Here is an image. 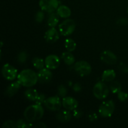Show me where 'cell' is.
Segmentation results:
<instances>
[{
  "label": "cell",
  "mask_w": 128,
  "mask_h": 128,
  "mask_svg": "<svg viewBox=\"0 0 128 128\" xmlns=\"http://www.w3.org/2000/svg\"><path fill=\"white\" fill-rule=\"evenodd\" d=\"M18 81L20 82L21 86L24 87H32L34 86L38 81V74L31 70H22L18 75Z\"/></svg>",
  "instance_id": "1"
},
{
  "label": "cell",
  "mask_w": 128,
  "mask_h": 128,
  "mask_svg": "<svg viewBox=\"0 0 128 128\" xmlns=\"http://www.w3.org/2000/svg\"><path fill=\"white\" fill-rule=\"evenodd\" d=\"M44 115V109L42 105L35 104L28 106L24 111L25 120L30 122H33L41 120Z\"/></svg>",
  "instance_id": "2"
},
{
  "label": "cell",
  "mask_w": 128,
  "mask_h": 128,
  "mask_svg": "<svg viewBox=\"0 0 128 128\" xmlns=\"http://www.w3.org/2000/svg\"><path fill=\"white\" fill-rule=\"evenodd\" d=\"M93 94L98 100H104L108 96L110 88L102 82H98L93 88Z\"/></svg>",
  "instance_id": "3"
},
{
  "label": "cell",
  "mask_w": 128,
  "mask_h": 128,
  "mask_svg": "<svg viewBox=\"0 0 128 128\" xmlns=\"http://www.w3.org/2000/svg\"><path fill=\"white\" fill-rule=\"evenodd\" d=\"M76 23L71 19H67L59 26V31L62 36H67L71 35L74 31Z\"/></svg>",
  "instance_id": "4"
},
{
  "label": "cell",
  "mask_w": 128,
  "mask_h": 128,
  "mask_svg": "<svg viewBox=\"0 0 128 128\" xmlns=\"http://www.w3.org/2000/svg\"><path fill=\"white\" fill-rule=\"evenodd\" d=\"M115 110V105L113 101L108 100L104 101L100 105L99 108V113L102 117L110 118L114 113Z\"/></svg>",
  "instance_id": "5"
},
{
  "label": "cell",
  "mask_w": 128,
  "mask_h": 128,
  "mask_svg": "<svg viewBox=\"0 0 128 128\" xmlns=\"http://www.w3.org/2000/svg\"><path fill=\"white\" fill-rule=\"evenodd\" d=\"M74 70L76 73L81 76H86L91 72V66L87 61H80L76 62Z\"/></svg>",
  "instance_id": "6"
},
{
  "label": "cell",
  "mask_w": 128,
  "mask_h": 128,
  "mask_svg": "<svg viewBox=\"0 0 128 128\" xmlns=\"http://www.w3.org/2000/svg\"><path fill=\"white\" fill-rule=\"evenodd\" d=\"M39 5L42 11L51 13L57 10L59 1L58 0H40Z\"/></svg>",
  "instance_id": "7"
},
{
  "label": "cell",
  "mask_w": 128,
  "mask_h": 128,
  "mask_svg": "<svg viewBox=\"0 0 128 128\" xmlns=\"http://www.w3.org/2000/svg\"><path fill=\"white\" fill-rule=\"evenodd\" d=\"M2 75L6 80L8 81H12L15 80L18 74V71L14 66L6 63L3 65L1 70Z\"/></svg>",
  "instance_id": "8"
},
{
  "label": "cell",
  "mask_w": 128,
  "mask_h": 128,
  "mask_svg": "<svg viewBox=\"0 0 128 128\" xmlns=\"http://www.w3.org/2000/svg\"><path fill=\"white\" fill-rule=\"evenodd\" d=\"M61 102L60 98L57 96H52L46 99L44 104L48 110L52 111H59L61 107Z\"/></svg>",
  "instance_id": "9"
},
{
  "label": "cell",
  "mask_w": 128,
  "mask_h": 128,
  "mask_svg": "<svg viewBox=\"0 0 128 128\" xmlns=\"http://www.w3.org/2000/svg\"><path fill=\"white\" fill-rule=\"evenodd\" d=\"M100 59L104 62L110 65L115 64L118 61L117 56L112 51L109 50L102 51L100 55Z\"/></svg>",
  "instance_id": "10"
},
{
  "label": "cell",
  "mask_w": 128,
  "mask_h": 128,
  "mask_svg": "<svg viewBox=\"0 0 128 128\" xmlns=\"http://www.w3.org/2000/svg\"><path fill=\"white\" fill-rule=\"evenodd\" d=\"M45 66L50 70H55L60 65V59L58 56L50 54L45 59Z\"/></svg>",
  "instance_id": "11"
},
{
  "label": "cell",
  "mask_w": 128,
  "mask_h": 128,
  "mask_svg": "<svg viewBox=\"0 0 128 128\" xmlns=\"http://www.w3.org/2000/svg\"><path fill=\"white\" fill-rule=\"evenodd\" d=\"M38 82L41 84H46L50 82L52 78V74L50 69L42 68L38 72Z\"/></svg>",
  "instance_id": "12"
},
{
  "label": "cell",
  "mask_w": 128,
  "mask_h": 128,
  "mask_svg": "<svg viewBox=\"0 0 128 128\" xmlns=\"http://www.w3.org/2000/svg\"><path fill=\"white\" fill-rule=\"evenodd\" d=\"M59 32L54 27H51L46 31L44 34V39L49 43H53L59 40Z\"/></svg>",
  "instance_id": "13"
},
{
  "label": "cell",
  "mask_w": 128,
  "mask_h": 128,
  "mask_svg": "<svg viewBox=\"0 0 128 128\" xmlns=\"http://www.w3.org/2000/svg\"><path fill=\"white\" fill-rule=\"evenodd\" d=\"M62 104L66 110L69 111H73L78 106V102L72 97H64L62 101Z\"/></svg>",
  "instance_id": "14"
},
{
  "label": "cell",
  "mask_w": 128,
  "mask_h": 128,
  "mask_svg": "<svg viewBox=\"0 0 128 128\" xmlns=\"http://www.w3.org/2000/svg\"><path fill=\"white\" fill-rule=\"evenodd\" d=\"M20 87H21V84L18 81L12 82L6 89L4 94L8 97H12L17 93L18 91L20 90Z\"/></svg>",
  "instance_id": "15"
},
{
  "label": "cell",
  "mask_w": 128,
  "mask_h": 128,
  "mask_svg": "<svg viewBox=\"0 0 128 128\" xmlns=\"http://www.w3.org/2000/svg\"><path fill=\"white\" fill-rule=\"evenodd\" d=\"M56 118L60 122H67L71 120V114L69 110H60L56 114Z\"/></svg>",
  "instance_id": "16"
},
{
  "label": "cell",
  "mask_w": 128,
  "mask_h": 128,
  "mask_svg": "<svg viewBox=\"0 0 128 128\" xmlns=\"http://www.w3.org/2000/svg\"><path fill=\"white\" fill-rule=\"evenodd\" d=\"M57 14L62 18H68L71 14V11L68 6L65 5L60 6L57 9Z\"/></svg>",
  "instance_id": "17"
},
{
  "label": "cell",
  "mask_w": 128,
  "mask_h": 128,
  "mask_svg": "<svg viewBox=\"0 0 128 128\" xmlns=\"http://www.w3.org/2000/svg\"><path fill=\"white\" fill-rule=\"evenodd\" d=\"M116 78V72L112 70H105L102 74V80L105 82H111Z\"/></svg>",
  "instance_id": "18"
},
{
  "label": "cell",
  "mask_w": 128,
  "mask_h": 128,
  "mask_svg": "<svg viewBox=\"0 0 128 128\" xmlns=\"http://www.w3.org/2000/svg\"><path fill=\"white\" fill-rule=\"evenodd\" d=\"M39 92L34 89H28L25 91L24 96L30 101H35L39 96Z\"/></svg>",
  "instance_id": "19"
},
{
  "label": "cell",
  "mask_w": 128,
  "mask_h": 128,
  "mask_svg": "<svg viewBox=\"0 0 128 128\" xmlns=\"http://www.w3.org/2000/svg\"><path fill=\"white\" fill-rule=\"evenodd\" d=\"M59 17H60V16L58 14L57 12L55 13V12H52L50 13L47 21L48 26L51 28L55 27L59 22V21H60Z\"/></svg>",
  "instance_id": "20"
},
{
  "label": "cell",
  "mask_w": 128,
  "mask_h": 128,
  "mask_svg": "<svg viewBox=\"0 0 128 128\" xmlns=\"http://www.w3.org/2000/svg\"><path fill=\"white\" fill-rule=\"evenodd\" d=\"M61 58L67 65H72L75 62L74 56L70 51L62 52L61 54Z\"/></svg>",
  "instance_id": "21"
},
{
  "label": "cell",
  "mask_w": 128,
  "mask_h": 128,
  "mask_svg": "<svg viewBox=\"0 0 128 128\" xmlns=\"http://www.w3.org/2000/svg\"><path fill=\"white\" fill-rule=\"evenodd\" d=\"M64 46L68 51L72 52L76 48V43L71 38H66L64 41Z\"/></svg>",
  "instance_id": "22"
},
{
  "label": "cell",
  "mask_w": 128,
  "mask_h": 128,
  "mask_svg": "<svg viewBox=\"0 0 128 128\" xmlns=\"http://www.w3.org/2000/svg\"><path fill=\"white\" fill-rule=\"evenodd\" d=\"M110 90H111L112 93H118L119 92L121 91V83L117 81H111V84H110Z\"/></svg>",
  "instance_id": "23"
},
{
  "label": "cell",
  "mask_w": 128,
  "mask_h": 128,
  "mask_svg": "<svg viewBox=\"0 0 128 128\" xmlns=\"http://www.w3.org/2000/svg\"><path fill=\"white\" fill-rule=\"evenodd\" d=\"M32 63L34 67L37 70H41V69L44 68V66L45 62L42 59L40 58H34L32 60Z\"/></svg>",
  "instance_id": "24"
},
{
  "label": "cell",
  "mask_w": 128,
  "mask_h": 128,
  "mask_svg": "<svg viewBox=\"0 0 128 128\" xmlns=\"http://www.w3.org/2000/svg\"><path fill=\"white\" fill-rule=\"evenodd\" d=\"M32 122H30L27 120H24L21 119L16 121V128H32Z\"/></svg>",
  "instance_id": "25"
},
{
  "label": "cell",
  "mask_w": 128,
  "mask_h": 128,
  "mask_svg": "<svg viewBox=\"0 0 128 128\" xmlns=\"http://www.w3.org/2000/svg\"><path fill=\"white\" fill-rule=\"evenodd\" d=\"M28 59V54L26 51H21L18 54L17 56L18 61L20 63H24Z\"/></svg>",
  "instance_id": "26"
},
{
  "label": "cell",
  "mask_w": 128,
  "mask_h": 128,
  "mask_svg": "<svg viewBox=\"0 0 128 128\" xmlns=\"http://www.w3.org/2000/svg\"><path fill=\"white\" fill-rule=\"evenodd\" d=\"M67 89L66 88L64 85H60L58 86V93L59 96L61 98L66 97V94H67Z\"/></svg>",
  "instance_id": "27"
},
{
  "label": "cell",
  "mask_w": 128,
  "mask_h": 128,
  "mask_svg": "<svg viewBox=\"0 0 128 128\" xmlns=\"http://www.w3.org/2000/svg\"><path fill=\"white\" fill-rule=\"evenodd\" d=\"M2 128H16V121L12 120H8L5 121L2 126Z\"/></svg>",
  "instance_id": "28"
},
{
  "label": "cell",
  "mask_w": 128,
  "mask_h": 128,
  "mask_svg": "<svg viewBox=\"0 0 128 128\" xmlns=\"http://www.w3.org/2000/svg\"><path fill=\"white\" fill-rule=\"evenodd\" d=\"M118 98L120 101L124 102V101H126L128 99V94L127 92L121 91L118 93Z\"/></svg>",
  "instance_id": "29"
},
{
  "label": "cell",
  "mask_w": 128,
  "mask_h": 128,
  "mask_svg": "<svg viewBox=\"0 0 128 128\" xmlns=\"http://www.w3.org/2000/svg\"><path fill=\"white\" fill-rule=\"evenodd\" d=\"M44 18V13L42 11H38L35 16V20L37 22H41Z\"/></svg>",
  "instance_id": "30"
},
{
  "label": "cell",
  "mask_w": 128,
  "mask_h": 128,
  "mask_svg": "<svg viewBox=\"0 0 128 128\" xmlns=\"http://www.w3.org/2000/svg\"><path fill=\"white\" fill-rule=\"evenodd\" d=\"M45 100H46V96L43 93H41L39 94L38 98L35 101V102H36V104L42 105V104H44Z\"/></svg>",
  "instance_id": "31"
},
{
  "label": "cell",
  "mask_w": 128,
  "mask_h": 128,
  "mask_svg": "<svg viewBox=\"0 0 128 128\" xmlns=\"http://www.w3.org/2000/svg\"><path fill=\"white\" fill-rule=\"evenodd\" d=\"M118 68L119 70H121L122 72L124 73H128V66L124 64V62H121L118 65Z\"/></svg>",
  "instance_id": "32"
},
{
  "label": "cell",
  "mask_w": 128,
  "mask_h": 128,
  "mask_svg": "<svg viewBox=\"0 0 128 128\" xmlns=\"http://www.w3.org/2000/svg\"><path fill=\"white\" fill-rule=\"evenodd\" d=\"M117 24L121 25V26H124V25L128 24V20L125 18H121L118 19L116 22Z\"/></svg>",
  "instance_id": "33"
},
{
  "label": "cell",
  "mask_w": 128,
  "mask_h": 128,
  "mask_svg": "<svg viewBox=\"0 0 128 128\" xmlns=\"http://www.w3.org/2000/svg\"><path fill=\"white\" fill-rule=\"evenodd\" d=\"M82 112L81 110H78L77 108L73 110V116L76 119H79L82 116Z\"/></svg>",
  "instance_id": "34"
},
{
  "label": "cell",
  "mask_w": 128,
  "mask_h": 128,
  "mask_svg": "<svg viewBox=\"0 0 128 128\" xmlns=\"http://www.w3.org/2000/svg\"><path fill=\"white\" fill-rule=\"evenodd\" d=\"M88 118L91 121H95V120H98V115L96 114V113H94V112H92V113H90V114H89Z\"/></svg>",
  "instance_id": "35"
},
{
  "label": "cell",
  "mask_w": 128,
  "mask_h": 128,
  "mask_svg": "<svg viewBox=\"0 0 128 128\" xmlns=\"http://www.w3.org/2000/svg\"><path fill=\"white\" fill-rule=\"evenodd\" d=\"M72 89L75 92H80L81 90V85L79 82H76L74 84Z\"/></svg>",
  "instance_id": "36"
},
{
  "label": "cell",
  "mask_w": 128,
  "mask_h": 128,
  "mask_svg": "<svg viewBox=\"0 0 128 128\" xmlns=\"http://www.w3.org/2000/svg\"><path fill=\"white\" fill-rule=\"evenodd\" d=\"M46 127H47V126H46V125L45 124L44 122H37V123L34 124H33V126H32V128H46Z\"/></svg>",
  "instance_id": "37"
},
{
  "label": "cell",
  "mask_w": 128,
  "mask_h": 128,
  "mask_svg": "<svg viewBox=\"0 0 128 128\" xmlns=\"http://www.w3.org/2000/svg\"></svg>",
  "instance_id": "38"
},
{
  "label": "cell",
  "mask_w": 128,
  "mask_h": 128,
  "mask_svg": "<svg viewBox=\"0 0 128 128\" xmlns=\"http://www.w3.org/2000/svg\"><path fill=\"white\" fill-rule=\"evenodd\" d=\"M127 1H128V0H127Z\"/></svg>",
  "instance_id": "39"
}]
</instances>
